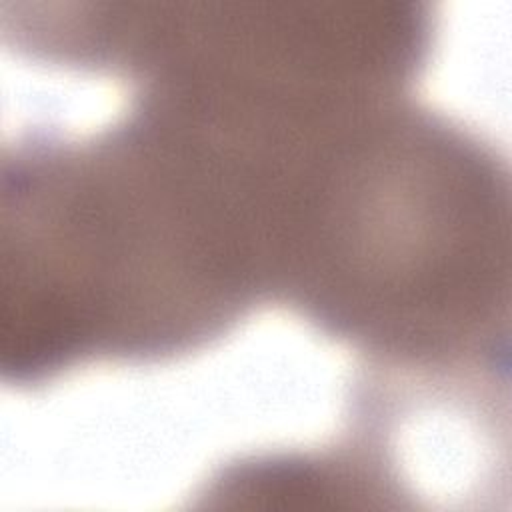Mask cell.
<instances>
[{
  "instance_id": "1",
  "label": "cell",
  "mask_w": 512,
  "mask_h": 512,
  "mask_svg": "<svg viewBox=\"0 0 512 512\" xmlns=\"http://www.w3.org/2000/svg\"><path fill=\"white\" fill-rule=\"evenodd\" d=\"M0 192L4 382L36 384L90 358L188 352L262 300L228 182L138 108L88 140L18 144Z\"/></svg>"
},
{
  "instance_id": "2",
  "label": "cell",
  "mask_w": 512,
  "mask_h": 512,
  "mask_svg": "<svg viewBox=\"0 0 512 512\" xmlns=\"http://www.w3.org/2000/svg\"><path fill=\"white\" fill-rule=\"evenodd\" d=\"M278 300L396 360L490 352L508 302V184L496 158L394 100L354 114L298 188Z\"/></svg>"
},
{
  "instance_id": "3",
  "label": "cell",
  "mask_w": 512,
  "mask_h": 512,
  "mask_svg": "<svg viewBox=\"0 0 512 512\" xmlns=\"http://www.w3.org/2000/svg\"><path fill=\"white\" fill-rule=\"evenodd\" d=\"M430 38L412 0H132L126 70L142 90L316 118L398 96Z\"/></svg>"
}]
</instances>
